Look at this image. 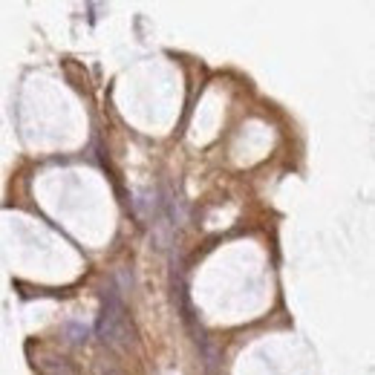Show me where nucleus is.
Here are the masks:
<instances>
[{
  "label": "nucleus",
  "instance_id": "f257e3e1",
  "mask_svg": "<svg viewBox=\"0 0 375 375\" xmlns=\"http://www.w3.org/2000/svg\"><path fill=\"white\" fill-rule=\"evenodd\" d=\"M96 335L102 343L107 347H128L133 340V332L128 326V309H124L121 297L110 289L104 295V303H102V315H99V324H96Z\"/></svg>",
  "mask_w": 375,
  "mask_h": 375
},
{
  "label": "nucleus",
  "instance_id": "f03ea898",
  "mask_svg": "<svg viewBox=\"0 0 375 375\" xmlns=\"http://www.w3.org/2000/svg\"><path fill=\"white\" fill-rule=\"evenodd\" d=\"M110 375H121V372H110Z\"/></svg>",
  "mask_w": 375,
  "mask_h": 375
}]
</instances>
